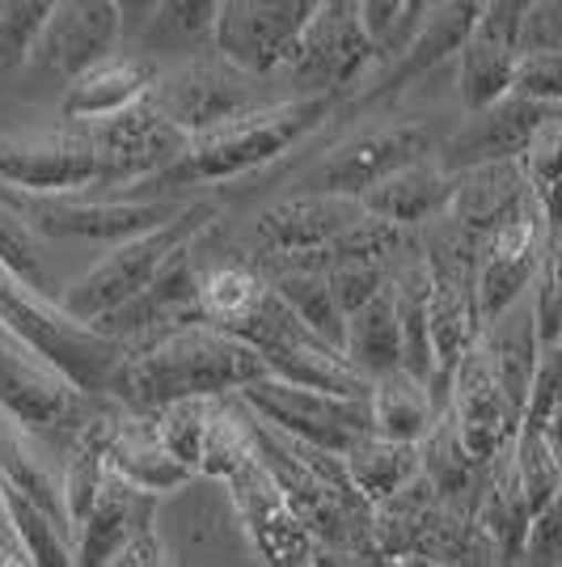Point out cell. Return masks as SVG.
<instances>
[{
    "instance_id": "obj_1",
    "label": "cell",
    "mask_w": 562,
    "mask_h": 567,
    "mask_svg": "<svg viewBox=\"0 0 562 567\" xmlns=\"http://www.w3.org/2000/svg\"><path fill=\"white\" fill-rule=\"evenodd\" d=\"M267 378V364L254 348L233 334L195 322L183 331L127 352L106 385V399L132 415H157L183 399H233L250 381Z\"/></svg>"
},
{
    "instance_id": "obj_2",
    "label": "cell",
    "mask_w": 562,
    "mask_h": 567,
    "mask_svg": "<svg viewBox=\"0 0 562 567\" xmlns=\"http://www.w3.org/2000/svg\"><path fill=\"white\" fill-rule=\"evenodd\" d=\"M339 111V97H283L254 115L233 118L216 132H204L183 148L174 166H165L157 178L127 190L123 199H162V195H204L199 187H220L233 178H250L283 153H292L309 141L330 115Z\"/></svg>"
},
{
    "instance_id": "obj_3",
    "label": "cell",
    "mask_w": 562,
    "mask_h": 567,
    "mask_svg": "<svg viewBox=\"0 0 562 567\" xmlns=\"http://www.w3.org/2000/svg\"><path fill=\"white\" fill-rule=\"evenodd\" d=\"M250 424H254V441L267 471L280 483L288 508L301 517L309 534L326 550L376 555L373 504L352 487V474L343 466V457L301 445V441L275 432L271 424H262L258 415H250Z\"/></svg>"
},
{
    "instance_id": "obj_4",
    "label": "cell",
    "mask_w": 562,
    "mask_h": 567,
    "mask_svg": "<svg viewBox=\"0 0 562 567\" xmlns=\"http://www.w3.org/2000/svg\"><path fill=\"white\" fill-rule=\"evenodd\" d=\"M220 216H225V199H220V195H211V190L195 195L174 220H165L157 229H148V234L115 246V250L102 262H94L81 280H72L55 301H60V309L69 313L72 322L94 327L97 318H106V313H115L118 306H127L132 297H140L144 288L169 267L174 255H183L187 246L204 241V237L216 229Z\"/></svg>"
},
{
    "instance_id": "obj_5",
    "label": "cell",
    "mask_w": 562,
    "mask_h": 567,
    "mask_svg": "<svg viewBox=\"0 0 562 567\" xmlns=\"http://www.w3.org/2000/svg\"><path fill=\"white\" fill-rule=\"evenodd\" d=\"M0 331L18 339L22 348H30L39 360H48L51 369L64 373L76 390L97 394V399H106V385L115 378V369L127 360L123 343L97 334L94 327L72 322L55 297L30 288L4 262H0Z\"/></svg>"
},
{
    "instance_id": "obj_6",
    "label": "cell",
    "mask_w": 562,
    "mask_h": 567,
    "mask_svg": "<svg viewBox=\"0 0 562 567\" xmlns=\"http://www.w3.org/2000/svg\"><path fill=\"white\" fill-rule=\"evenodd\" d=\"M106 406L111 399L76 390L48 360H39L30 348L0 331V411L13 415L55 462H64L72 441L94 424Z\"/></svg>"
},
{
    "instance_id": "obj_7",
    "label": "cell",
    "mask_w": 562,
    "mask_h": 567,
    "mask_svg": "<svg viewBox=\"0 0 562 567\" xmlns=\"http://www.w3.org/2000/svg\"><path fill=\"white\" fill-rule=\"evenodd\" d=\"M436 157V136L423 118H385L373 127H355L352 136L330 144L326 153L296 174V195H343L364 199L398 169Z\"/></svg>"
},
{
    "instance_id": "obj_8",
    "label": "cell",
    "mask_w": 562,
    "mask_h": 567,
    "mask_svg": "<svg viewBox=\"0 0 562 567\" xmlns=\"http://www.w3.org/2000/svg\"><path fill=\"white\" fill-rule=\"evenodd\" d=\"M144 102L190 141L271 106L262 94V81L241 76L225 60H216L211 51L199 60H183L178 69H162L157 85L148 90Z\"/></svg>"
},
{
    "instance_id": "obj_9",
    "label": "cell",
    "mask_w": 562,
    "mask_h": 567,
    "mask_svg": "<svg viewBox=\"0 0 562 567\" xmlns=\"http://www.w3.org/2000/svg\"><path fill=\"white\" fill-rule=\"evenodd\" d=\"M313 13L318 0H220L211 55L241 76L267 81L271 72L288 69Z\"/></svg>"
},
{
    "instance_id": "obj_10",
    "label": "cell",
    "mask_w": 562,
    "mask_h": 567,
    "mask_svg": "<svg viewBox=\"0 0 562 567\" xmlns=\"http://www.w3.org/2000/svg\"><path fill=\"white\" fill-rule=\"evenodd\" d=\"M237 402L283 436L313 445V450H326L334 457H343L355 441H364L373 432L368 399H334L322 390L288 385L280 378L250 381L246 390H237Z\"/></svg>"
},
{
    "instance_id": "obj_11",
    "label": "cell",
    "mask_w": 562,
    "mask_h": 567,
    "mask_svg": "<svg viewBox=\"0 0 562 567\" xmlns=\"http://www.w3.org/2000/svg\"><path fill=\"white\" fill-rule=\"evenodd\" d=\"M373 69L376 55L355 0H318V13L288 60L283 81L292 85V97H343Z\"/></svg>"
},
{
    "instance_id": "obj_12",
    "label": "cell",
    "mask_w": 562,
    "mask_h": 567,
    "mask_svg": "<svg viewBox=\"0 0 562 567\" xmlns=\"http://www.w3.org/2000/svg\"><path fill=\"white\" fill-rule=\"evenodd\" d=\"M81 132L94 144L97 162H102L97 199H123L127 190H136L140 183L157 178L165 166H174L190 144V136H183L174 123H165L148 102L115 118L85 123Z\"/></svg>"
},
{
    "instance_id": "obj_13",
    "label": "cell",
    "mask_w": 562,
    "mask_h": 567,
    "mask_svg": "<svg viewBox=\"0 0 562 567\" xmlns=\"http://www.w3.org/2000/svg\"><path fill=\"white\" fill-rule=\"evenodd\" d=\"M229 499H233V513L241 520V534L250 550L258 555L262 567H318L322 559V543L309 534L301 517L288 508L280 483L271 478L262 453L250 457L246 466H237L229 478Z\"/></svg>"
},
{
    "instance_id": "obj_14",
    "label": "cell",
    "mask_w": 562,
    "mask_h": 567,
    "mask_svg": "<svg viewBox=\"0 0 562 567\" xmlns=\"http://www.w3.org/2000/svg\"><path fill=\"white\" fill-rule=\"evenodd\" d=\"M0 183L25 199H72L102 187V162L85 132L0 136Z\"/></svg>"
},
{
    "instance_id": "obj_15",
    "label": "cell",
    "mask_w": 562,
    "mask_h": 567,
    "mask_svg": "<svg viewBox=\"0 0 562 567\" xmlns=\"http://www.w3.org/2000/svg\"><path fill=\"white\" fill-rule=\"evenodd\" d=\"M127 43L123 4L115 0H60L51 4V18L34 43L30 69L72 85L76 76L106 64Z\"/></svg>"
},
{
    "instance_id": "obj_16",
    "label": "cell",
    "mask_w": 562,
    "mask_h": 567,
    "mask_svg": "<svg viewBox=\"0 0 562 567\" xmlns=\"http://www.w3.org/2000/svg\"><path fill=\"white\" fill-rule=\"evenodd\" d=\"M199 246H204V241H195L183 255H174L169 267L144 288L140 297H132V301L118 306L115 313L97 318L94 331L123 343L127 352H136V348H148V343L165 339L169 331H183V327L204 322V318H199V280H204Z\"/></svg>"
},
{
    "instance_id": "obj_17",
    "label": "cell",
    "mask_w": 562,
    "mask_h": 567,
    "mask_svg": "<svg viewBox=\"0 0 562 567\" xmlns=\"http://www.w3.org/2000/svg\"><path fill=\"white\" fill-rule=\"evenodd\" d=\"M524 18H529L524 0H487L482 4V18L457 55V94H461L466 115H478L512 94Z\"/></svg>"
},
{
    "instance_id": "obj_18",
    "label": "cell",
    "mask_w": 562,
    "mask_h": 567,
    "mask_svg": "<svg viewBox=\"0 0 562 567\" xmlns=\"http://www.w3.org/2000/svg\"><path fill=\"white\" fill-rule=\"evenodd\" d=\"M195 195H162V199H34L30 225L43 237H76V241H132L157 229L187 208Z\"/></svg>"
},
{
    "instance_id": "obj_19",
    "label": "cell",
    "mask_w": 562,
    "mask_h": 567,
    "mask_svg": "<svg viewBox=\"0 0 562 567\" xmlns=\"http://www.w3.org/2000/svg\"><path fill=\"white\" fill-rule=\"evenodd\" d=\"M364 216L360 199L343 195H288L280 204L262 208L250 234V255L246 259H305L326 250L330 241L352 229Z\"/></svg>"
},
{
    "instance_id": "obj_20",
    "label": "cell",
    "mask_w": 562,
    "mask_h": 567,
    "mask_svg": "<svg viewBox=\"0 0 562 567\" xmlns=\"http://www.w3.org/2000/svg\"><path fill=\"white\" fill-rule=\"evenodd\" d=\"M550 115H554V111L508 94L503 102L487 106V111L466 115V123L440 144V166H445L452 178H457V174H469V169H482V166H520Z\"/></svg>"
},
{
    "instance_id": "obj_21",
    "label": "cell",
    "mask_w": 562,
    "mask_h": 567,
    "mask_svg": "<svg viewBox=\"0 0 562 567\" xmlns=\"http://www.w3.org/2000/svg\"><path fill=\"white\" fill-rule=\"evenodd\" d=\"M448 420L457 427L461 445L469 450L473 462L491 466L499 453L508 450L520 432V415L508 402L503 385L495 378L491 360L482 352V343L461 360L457 378H452V390H448Z\"/></svg>"
},
{
    "instance_id": "obj_22",
    "label": "cell",
    "mask_w": 562,
    "mask_h": 567,
    "mask_svg": "<svg viewBox=\"0 0 562 567\" xmlns=\"http://www.w3.org/2000/svg\"><path fill=\"white\" fill-rule=\"evenodd\" d=\"M482 18V4L478 0H448V4H431L427 18H423V30L415 34V43L402 51L394 64L376 72V81L368 90L355 94L352 111H364V106H381V102H394L402 97L415 81H423L427 72H436L445 60H457L461 48L469 43L473 25Z\"/></svg>"
},
{
    "instance_id": "obj_23",
    "label": "cell",
    "mask_w": 562,
    "mask_h": 567,
    "mask_svg": "<svg viewBox=\"0 0 562 567\" xmlns=\"http://www.w3.org/2000/svg\"><path fill=\"white\" fill-rule=\"evenodd\" d=\"M153 517L157 499L111 474L97 504L72 529V567H111L144 529H153Z\"/></svg>"
},
{
    "instance_id": "obj_24",
    "label": "cell",
    "mask_w": 562,
    "mask_h": 567,
    "mask_svg": "<svg viewBox=\"0 0 562 567\" xmlns=\"http://www.w3.org/2000/svg\"><path fill=\"white\" fill-rule=\"evenodd\" d=\"M162 64L144 60L136 51H118L106 64L90 69L85 76H76L72 85H64L60 97V115L72 123H102V118H115L132 106H140L148 90L157 85Z\"/></svg>"
},
{
    "instance_id": "obj_25",
    "label": "cell",
    "mask_w": 562,
    "mask_h": 567,
    "mask_svg": "<svg viewBox=\"0 0 562 567\" xmlns=\"http://www.w3.org/2000/svg\"><path fill=\"white\" fill-rule=\"evenodd\" d=\"M452 195H457V178L440 166V157H423L415 166L398 169L394 178H385L381 187H373L360 204L376 220H389L406 234H419L448 213Z\"/></svg>"
},
{
    "instance_id": "obj_26",
    "label": "cell",
    "mask_w": 562,
    "mask_h": 567,
    "mask_svg": "<svg viewBox=\"0 0 562 567\" xmlns=\"http://www.w3.org/2000/svg\"><path fill=\"white\" fill-rule=\"evenodd\" d=\"M0 487L13 492V496L30 499L39 513H48L60 529L72 534L60 462L13 415H4V411H0Z\"/></svg>"
},
{
    "instance_id": "obj_27",
    "label": "cell",
    "mask_w": 562,
    "mask_h": 567,
    "mask_svg": "<svg viewBox=\"0 0 562 567\" xmlns=\"http://www.w3.org/2000/svg\"><path fill=\"white\" fill-rule=\"evenodd\" d=\"M111 474L153 499L174 496V492H183V487H190V483L199 478V474H190L187 466H178V462L165 453L153 415H132V411H123V420H118V427H115V441H111Z\"/></svg>"
},
{
    "instance_id": "obj_28",
    "label": "cell",
    "mask_w": 562,
    "mask_h": 567,
    "mask_svg": "<svg viewBox=\"0 0 562 567\" xmlns=\"http://www.w3.org/2000/svg\"><path fill=\"white\" fill-rule=\"evenodd\" d=\"M529 199H533V190L524 183V169L520 166H482L469 169V174H457V195H452L445 216H452L466 234L487 241Z\"/></svg>"
},
{
    "instance_id": "obj_29",
    "label": "cell",
    "mask_w": 562,
    "mask_h": 567,
    "mask_svg": "<svg viewBox=\"0 0 562 567\" xmlns=\"http://www.w3.org/2000/svg\"><path fill=\"white\" fill-rule=\"evenodd\" d=\"M118 420H123V406L111 402L94 424L72 441V450L64 453V462H60V474H64V504H69L72 529L85 520V513L97 504L106 478H111V441H115Z\"/></svg>"
},
{
    "instance_id": "obj_30",
    "label": "cell",
    "mask_w": 562,
    "mask_h": 567,
    "mask_svg": "<svg viewBox=\"0 0 562 567\" xmlns=\"http://www.w3.org/2000/svg\"><path fill=\"white\" fill-rule=\"evenodd\" d=\"M216 0H169V4H153L144 25L132 39V51L162 64L165 55H187L199 60V48L208 43L211 51V30H216Z\"/></svg>"
},
{
    "instance_id": "obj_31",
    "label": "cell",
    "mask_w": 562,
    "mask_h": 567,
    "mask_svg": "<svg viewBox=\"0 0 562 567\" xmlns=\"http://www.w3.org/2000/svg\"><path fill=\"white\" fill-rule=\"evenodd\" d=\"M343 355L360 378L381 381L402 369V327H398V297L394 284L368 301V306L347 318V334H343Z\"/></svg>"
},
{
    "instance_id": "obj_32",
    "label": "cell",
    "mask_w": 562,
    "mask_h": 567,
    "mask_svg": "<svg viewBox=\"0 0 562 567\" xmlns=\"http://www.w3.org/2000/svg\"><path fill=\"white\" fill-rule=\"evenodd\" d=\"M368 415H373V432L385 441H402V445H423L436 424L445 420L440 406L431 399V390L415 381L410 373H389V378L373 381L368 390Z\"/></svg>"
},
{
    "instance_id": "obj_33",
    "label": "cell",
    "mask_w": 562,
    "mask_h": 567,
    "mask_svg": "<svg viewBox=\"0 0 562 567\" xmlns=\"http://www.w3.org/2000/svg\"><path fill=\"white\" fill-rule=\"evenodd\" d=\"M343 466L352 474L355 492L368 499L373 508H381V504H389L423 474V450L368 432L364 441H355L352 450L343 453Z\"/></svg>"
},
{
    "instance_id": "obj_34",
    "label": "cell",
    "mask_w": 562,
    "mask_h": 567,
    "mask_svg": "<svg viewBox=\"0 0 562 567\" xmlns=\"http://www.w3.org/2000/svg\"><path fill=\"white\" fill-rule=\"evenodd\" d=\"M267 297V280L250 259H229V262H204V280H199V318L229 331L241 318H250L258 301Z\"/></svg>"
},
{
    "instance_id": "obj_35",
    "label": "cell",
    "mask_w": 562,
    "mask_h": 567,
    "mask_svg": "<svg viewBox=\"0 0 562 567\" xmlns=\"http://www.w3.org/2000/svg\"><path fill=\"white\" fill-rule=\"evenodd\" d=\"M220 402L225 399H183L169 402L165 411L153 415L165 453L178 466H187L190 474H199V466H204V453H208V436L216 415H220Z\"/></svg>"
},
{
    "instance_id": "obj_36",
    "label": "cell",
    "mask_w": 562,
    "mask_h": 567,
    "mask_svg": "<svg viewBox=\"0 0 562 567\" xmlns=\"http://www.w3.org/2000/svg\"><path fill=\"white\" fill-rule=\"evenodd\" d=\"M355 9H360V25L373 43L376 69H385L415 43L431 4H419V0H360Z\"/></svg>"
},
{
    "instance_id": "obj_37",
    "label": "cell",
    "mask_w": 562,
    "mask_h": 567,
    "mask_svg": "<svg viewBox=\"0 0 562 567\" xmlns=\"http://www.w3.org/2000/svg\"><path fill=\"white\" fill-rule=\"evenodd\" d=\"M0 262L22 276L30 288L48 292L51 297V276H48V262H43V234L30 225V216L13 204L0 199Z\"/></svg>"
},
{
    "instance_id": "obj_38",
    "label": "cell",
    "mask_w": 562,
    "mask_h": 567,
    "mask_svg": "<svg viewBox=\"0 0 562 567\" xmlns=\"http://www.w3.org/2000/svg\"><path fill=\"white\" fill-rule=\"evenodd\" d=\"M51 18L48 0H4L0 4V81L9 72L30 69L34 43Z\"/></svg>"
},
{
    "instance_id": "obj_39",
    "label": "cell",
    "mask_w": 562,
    "mask_h": 567,
    "mask_svg": "<svg viewBox=\"0 0 562 567\" xmlns=\"http://www.w3.org/2000/svg\"><path fill=\"white\" fill-rule=\"evenodd\" d=\"M394 271H398V262H334V267H326L343 318H352L368 301H376L394 284Z\"/></svg>"
},
{
    "instance_id": "obj_40",
    "label": "cell",
    "mask_w": 562,
    "mask_h": 567,
    "mask_svg": "<svg viewBox=\"0 0 562 567\" xmlns=\"http://www.w3.org/2000/svg\"><path fill=\"white\" fill-rule=\"evenodd\" d=\"M512 94L545 111H562V51H520Z\"/></svg>"
},
{
    "instance_id": "obj_41",
    "label": "cell",
    "mask_w": 562,
    "mask_h": 567,
    "mask_svg": "<svg viewBox=\"0 0 562 567\" xmlns=\"http://www.w3.org/2000/svg\"><path fill=\"white\" fill-rule=\"evenodd\" d=\"M520 567H562V496L550 499L533 517Z\"/></svg>"
},
{
    "instance_id": "obj_42",
    "label": "cell",
    "mask_w": 562,
    "mask_h": 567,
    "mask_svg": "<svg viewBox=\"0 0 562 567\" xmlns=\"http://www.w3.org/2000/svg\"><path fill=\"white\" fill-rule=\"evenodd\" d=\"M520 51H562V4H529Z\"/></svg>"
},
{
    "instance_id": "obj_43",
    "label": "cell",
    "mask_w": 562,
    "mask_h": 567,
    "mask_svg": "<svg viewBox=\"0 0 562 567\" xmlns=\"http://www.w3.org/2000/svg\"><path fill=\"white\" fill-rule=\"evenodd\" d=\"M111 567H174V564H169L165 538L157 534V525H153V529H144L140 538L127 546Z\"/></svg>"
},
{
    "instance_id": "obj_44",
    "label": "cell",
    "mask_w": 562,
    "mask_h": 567,
    "mask_svg": "<svg viewBox=\"0 0 562 567\" xmlns=\"http://www.w3.org/2000/svg\"><path fill=\"white\" fill-rule=\"evenodd\" d=\"M0 550H22L18 534H13V520H9V508H4V499H0Z\"/></svg>"
},
{
    "instance_id": "obj_45",
    "label": "cell",
    "mask_w": 562,
    "mask_h": 567,
    "mask_svg": "<svg viewBox=\"0 0 562 567\" xmlns=\"http://www.w3.org/2000/svg\"><path fill=\"white\" fill-rule=\"evenodd\" d=\"M394 567H452L445 559H436V555H398V559H389Z\"/></svg>"
},
{
    "instance_id": "obj_46",
    "label": "cell",
    "mask_w": 562,
    "mask_h": 567,
    "mask_svg": "<svg viewBox=\"0 0 562 567\" xmlns=\"http://www.w3.org/2000/svg\"><path fill=\"white\" fill-rule=\"evenodd\" d=\"M0 199H4V204H13V208H22L25 216H30V204H34V199H25V195H18V190H9L4 183H0Z\"/></svg>"
}]
</instances>
